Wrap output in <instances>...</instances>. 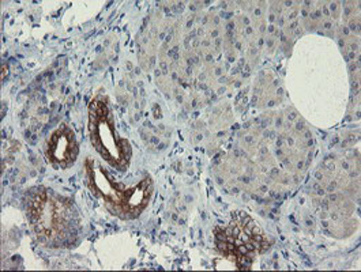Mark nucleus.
I'll list each match as a JSON object with an SVG mask.
<instances>
[{"instance_id":"obj_1","label":"nucleus","mask_w":361,"mask_h":272,"mask_svg":"<svg viewBox=\"0 0 361 272\" xmlns=\"http://www.w3.org/2000/svg\"><path fill=\"white\" fill-rule=\"evenodd\" d=\"M48 156L54 163H59L63 168L74 162L77 156V144L74 134H71L66 128L58 130L49 139Z\"/></svg>"}]
</instances>
